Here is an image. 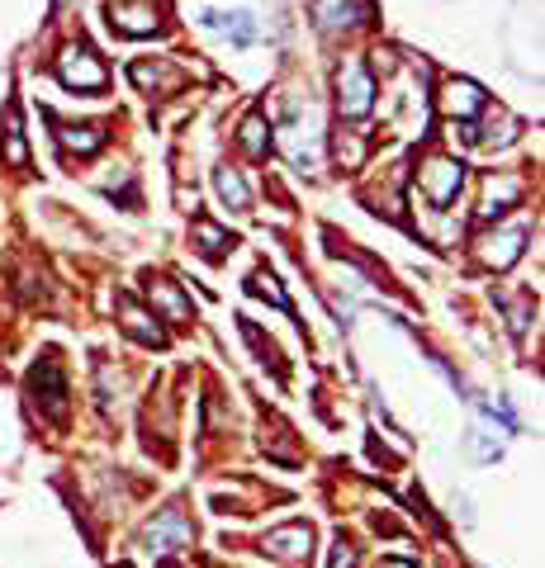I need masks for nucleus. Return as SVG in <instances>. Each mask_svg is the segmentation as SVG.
<instances>
[{
	"label": "nucleus",
	"instance_id": "obj_1",
	"mask_svg": "<svg viewBox=\"0 0 545 568\" xmlns=\"http://www.w3.org/2000/svg\"><path fill=\"white\" fill-rule=\"evenodd\" d=\"M370 109H375V76H370L365 62L346 57L337 67V114L342 119H365Z\"/></svg>",
	"mask_w": 545,
	"mask_h": 568
},
{
	"label": "nucleus",
	"instance_id": "obj_2",
	"mask_svg": "<svg viewBox=\"0 0 545 568\" xmlns=\"http://www.w3.org/2000/svg\"><path fill=\"white\" fill-rule=\"evenodd\" d=\"M29 393H34V403L43 417H53V422L67 417V379H62V365H57L53 351H43L38 365L29 370Z\"/></svg>",
	"mask_w": 545,
	"mask_h": 568
},
{
	"label": "nucleus",
	"instance_id": "obj_3",
	"mask_svg": "<svg viewBox=\"0 0 545 568\" xmlns=\"http://www.w3.org/2000/svg\"><path fill=\"white\" fill-rule=\"evenodd\" d=\"M418 185L436 209H446V204L460 195V185H465V166H460L455 157H427L418 166Z\"/></svg>",
	"mask_w": 545,
	"mask_h": 568
},
{
	"label": "nucleus",
	"instance_id": "obj_4",
	"mask_svg": "<svg viewBox=\"0 0 545 568\" xmlns=\"http://www.w3.org/2000/svg\"><path fill=\"white\" fill-rule=\"evenodd\" d=\"M57 81L67 90H105L109 71L91 48H67V53L57 57Z\"/></svg>",
	"mask_w": 545,
	"mask_h": 568
},
{
	"label": "nucleus",
	"instance_id": "obj_5",
	"mask_svg": "<svg viewBox=\"0 0 545 568\" xmlns=\"http://www.w3.org/2000/svg\"><path fill=\"white\" fill-rule=\"evenodd\" d=\"M527 237H531V232L522 228V223L489 232V237H479V261H484V266H493V270L517 266V261H522V251H527Z\"/></svg>",
	"mask_w": 545,
	"mask_h": 568
},
{
	"label": "nucleus",
	"instance_id": "obj_6",
	"mask_svg": "<svg viewBox=\"0 0 545 568\" xmlns=\"http://www.w3.org/2000/svg\"><path fill=\"white\" fill-rule=\"evenodd\" d=\"M157 24H162V15H157V5H147V0H109V29L124 38H147L157 34Z\"/></svg>",
	"mask_w": 545,
	"mask_h": 568
},
{
	"label": "nucleus",
	"instance_id": "obj_7",
	"mask_svg": "<svg viewBox=\"0 0 545 568\" xmlns=\"http://www.w3.org/2000/svg\"><path fill=\"white\" fill-rule=\"evenodd\" d=\"M484 109H489L484 90L474 86V81H465V76H451V81L441 86V114H446V119H460V124H470L474 114H484Z\"/></svg>",
	"mask_w": 545,
	"mask_h": 568
},
{
	"label": "nucleus",
	"instance_id": "obj_8",
	"mask_svg": "<svg viewBox=\"0 0 545 568\" xmlns=\"http://www.w3.org/2000/svg\"><path fill=\"white\" fill-rule=\"evenodd\" d=\"M190 521L181 516V507H166L152 526H147V535H143V545L152 554H171V550H181V545H190Z\"/></svg>",
	"mask_w": 545,
	"mask_h": 568
},
{
	"label": "nucleus",
	"instance_id": "obj_9",
	"mask_svg": "<svg viewBox=\"0 0 545 568\" xmlns=\"http://www.w3.org/2000/svg\"><path fill=\"white\" fill-rule=\"evenodd\" d=\"M261 550L275 554V559H290V564H304L313 550V531L299 526V521H294V526H280V531H271L261 540Z\"/></svg>",
	"mask_w": 545,
	"mask_h": 568
},
{
	"label": "nucleus",
	"instance_id": "obj_10",
	"mask_svg": "<svg viewBox=\"0 0 545 568\" xmlns=\"http://www.w3.org/2000/svg\"><path fill=\"white\" fill-rule=\"evenodd\" d=\"M313 19L323 34H337V29H356L365 19L361 0H313Z\"/></svg>",
	"mask_w": 545,
	"mask_h": 568
},
{
	"label": "nucleus",
	"instance_id": "obj_11",
	"mask_svg": "<svg viewBox=\"0 0 545 568\" xmlns=\"http://www.w3.org/2000/svg\"><path fill=\"white\" fill-rule=\"evenodd\" d=\"M119 313H124L128 337H138L143 346H162V341H166V332L157 327V313H143V308L128 299V294H119Z\"/></svg>",
	"mask_w": 545,
	"mask_h": 568
},
{
	"label": "nucleus",
	"instance_id": "obj_12",
	"mask_svg": "<svg viewBox=\"0 0 545 568\" xmlns=\"http://www.w3.org/2000/svg\"><path fill=\"white\" fill-rule=\"evenodd\" d=\"M522 199V180L517 176H498L484 185V204H479V218H503Z\"/></svg>",
	"mask_w": 545,
	"mask_h": 568
},
{
	"label": "nucleus",
	"instance_id": "obj_13",
	"mask_svg": "<svg viewBox=\"0 0 545 568\" xmlns=\"http://www.w3.org/2000/svg\"><path fill=\"white\" fill-rule=\"evenodd\" d=\"M204 29H218V34H228L237 48H247L256 43V24L247 10H233V15H218V10H204Z\"/></svg>",
	"mask_w": 545,
	"mask_h": 568
},
{
	"label": "nucleus",
	"instance_id": "obj_14",
	"mask_svg": "<svg viewBox=\"0 0 545 568\" xmlns=\"http://www.w3.org/2000/svg\"><path fill=\"white\" fill-rule=\"evenodd\" d=\"M190 237H195V251L209 256V261H218L223 251H233L228 228H218V223H209V218H195V223H190Z\"/></svg>",
	"mask_w": 545,
	"mask_h": 568
},
{
	"label": "nucleus",
	"instance_id": "obj_15",
	"mask_svg": "<svg viewBox=\"0 0 545 568\" xmlns=\"http://www.w3.org/2000/svg\"><path fill=\"white\" fill-rule=\"evenodd\" d=\"M214 190H218V199H223L228 209H237V213L252 209V190H247V180L237 176L233 166H218L214 171Z\"/></svg>",
	"mask_w": 545,
	"mask_h": 568
},
{
	"label": "nucleus",
	"instance_id": "obj_16",
	"mask_svg": "<svg viewBox=\"0 0 545 568\" xmlns=\"http://www.w3.org/2000/svg\"><path fill=\"white\" fill-rule=\"evenodd\" d=\"M57 142H62L67 152H76V157H91V152L105 147V128L100 124H67L62 133H57Z\"/></svg>",
	"mask_w": 545,
	"mask_h": 568
},
{
	"label": "nucleus",
	"instance_id": "obj_17",
	"mask_svg": "<svg viewBox=\"0 0 545 568\" xmlns=\"http://www.w3.org/2000/svg\"><path fill=\"white\" fill-rule=\"evenodd\" d=\"M147 299L166 313V322H190V303L181 299V289L171 280H147Z\"/></svg>",
	"mask_w": 545,
	"mask_h": 568
},
{
	"label": "nucleus",
	"instance_id": "obj_18",
	"mask_svg": "<svg viewBox=\"0 0 545 568\" xmlns=\"http://www.w3.org/2000/svg\"><path fill=\"white\" fill-rule=\"evenodd\" d=\"M242 147H247V157H252V161L271 157V124H266L261 114H252V119L242 124Z\"/></svg>",
	"mask_w": 545,
	"mask_h": 568
},
{
	"label": "nucleus",
	"instance_id": "obj_19",
	"mask_svg": "<svg viewBox=\"0 0 545 568\" xmlns=\"http://www.w3.org/2000/svg\"><path fill=\"white\" fill-rule=\"evenodd\" d=\"M247 294H252V299L275 303V308H290V294L280 289V280H275L271 270H252V275H247Z\"/></svg>",
	"mask_w": 545,
	"mask_h": 568
},
{
	"label": "nucleus",
	"instance_id": "obj_20",
	"mask_svg": "<svg viewBox=\"0 0 545 568\" xmlns=\"http://www.w3.org/2000/svg\"><path fill=\"white\" fill-rule=\"evenodd\" d=\"M5 161H10V166H24V161H29V147H24V128H19V114H15V109L5 114Z\"/></svg>",
	"mask_w": 545,
	"mask_h": 568
},
{
	"label": "nucleus",
	"instance_id": "obj_21",
	"mask_svg": "<svg viewBox=\"0 0 545 568\" xmlns=\"http://www.w3.org/2000/svg\"><path fill=\"white\" fill-rule=\"evenodd\" d=\"M237 322H242V337L252 341V351L261 355V360H271V365H280V360H275V346H271L266 337H261V332H256V322H247V318H237Z\"/></svg>",
	"mask_w": 545,
	"mask_h": 568
},
{
	"label": "nucleus",
	"instance_id": "obj_22",
	"mask_svg": "<svg viewBox=\"0 0 545 568\" xmlns=\"http://www.w3.org/2000/svg\"><path fill=\"white\" fill-rule=\"evenodd\" d=\"M327 568H356V550H351L346 540H337V545H332V564Z\"/></svg>",
	"mask_w": 545,
	"mask_h": 568
},
{
	"label": "nucleus",
	"instance_id": "obj_23",
	"mask_svg": "<svg viewBox=\"0 0 545 568\" xmlns=\"http://www.w3.org/2000/svg\"><path fill=\"white\" fill-rule=\"evenodd\" d=\"M380 568H418V564H408V559H384Z\"/></svg>",
	"mask_w": 545,
	"mask_h": 568
},
{
	"label": "nucleus",
	"instance_id": "obj_24",
	"mask_svg": "<svg viewBox=\"0 0 545 568\" xmlns=\"http://www.w3.org/2000/svg\"><path fill=\"white\" fill-rule=\"evenodd\" d=\"M166 568H181V564H166Z\"/></svg>",
	"mask_w": 545,
	"mask_h": 568
},
{
	"label": "nucleus",
	"instance_id": "obj_25",
	"mask_svg": "<svg viewBox=\"0 0 545 568\" xmlns=\"http://www.w3.org/2000/svg\"><path fill=\"white\" fill-rule=\"evenodd\" d=\"M119 568H128V564H119Z\"/></svg>",
	"mask_w": 545,
	"mask_h": 568
}]
</instances>
